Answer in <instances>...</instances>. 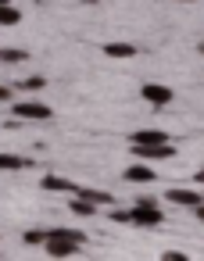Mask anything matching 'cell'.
I'll use <instances>...</instances> for the list:
<instances>
[{
	"label": "cell",
	"mask_w": 204,
	"mask_h": 261,
	"mask_svg": "<svg viewBox=\"0 0 204 261\" xmlns=\"http://www.w3.org/2000/svg\"><path fill=\"white\" fill-rule=\"evenodd\" d=\"M129 218H133V225H140V229H158V225L165 222V211H161V204H158L154 197H136V200L129 204Z\"/></svg>",
	"instance_id": "6da1fadb"
},
{
	"label": "cell",
	"mask_w": 204,
	"mask_h": 261,
	"mask_svg": "<svg viewBox=\"0 0 204 261\" xmlns=\"http://www.w3.org/2000/svg\"><path fill=\"white\" fill-rule=\"evenodd\" d=\"M11 111H15V118H26V122H47V118H54V108L43 104V100H18Z\"/></svg>",
	"instance_id": "7a4b0ae2"
},
{
	"label": "cell",
	"mask_w": 204,
	"mask_h": 261,
	"mask_svg": "<svg viewBox=\"0 0 204 261\" xmlns=\"http://www.w3.org/2000/svg\"><path fill=\"white\" fill-rule=\"evenodd\" d=\"M43 250H47L50 257H72V254H79V250H83V243H79V240H68V236H58V232H50V229H47Z\"/></svg>",
	"instance_id": "3957f363"
},
{
	"label": "cell",
	"mask_w": 204,
	"mask_h": 261,
	"mask_svg": "<svg viewBox=\"0 0 204 261\" xmlns=\"http://www.w3.org/2000/svg\"><path fill=\"white\" fill-rule=\"evenodd\" d=\"M129 150H133V158H140V161H168V158H175V147H172V143H150V147L133 143Z\"/></svg>",
	"instance_id": "277c9868"
},
{
	"label": "cell",
	"mask_w": 204,
	"mask_h": 261,
	"mask_svg": "<svg viewBox=\"0 0 204 261\" xmlns=\"http://www.w3.org/2000/svg\"><path fill=\"white\" fill-rule=\"evenodd\" d=\"M140 97H143L150 108H168L175 93H172L168 86H161V83H143V86H140Z\"/></svg>",
	"instance_id": "5b68a950"
},
{
	"label": "cell",
	"mask_w": 204,
	"mask_h": 261,
	"mask_svg": "<svg viewBox=\"0 0 204 261\" xmlns=\"http://www.w3.org/2000/svg\"><path fill=\"white\" fill-rule=\"evenodd\" d=\"M165 200L168 204H179V207H193V204H200L204 200V190H183V186H168V193H165Z\"/></svg>",
	"instance_id": "8992f818"
},
{
	"label": "cell",
	"mask_w": 204,
	"mask_h": 261,
	"mask_svg": "<svg viewBox=\"0 0 204 261\" xmlns=\"http://www.w3.org/2000/svg\"><path fill=\"white\" fill-rule=\"evenodd\" d=\"M122 179H125V182H136V186H140V182L147 186V182H154V179H158V172H154L147 161H140V158H136V165H129V168L122 172Z\"/></svg>",
	"instance_id": "52a82bcc"
},
{
	"label": "cell",
	"mask_w": 204,
	"mask_h": 261,
	"mask_svg": "<svg viewBox=\"0 0 204 261\" xmlns=\"http://www.w3.org/2000/svg\"><path fill=\"white\" fill-rule=\"evenodd\" d=\"M129 143H140V147H150V143H172V136L165 129H136L129 136Z\"/></svg>",
	"instance_id": "ba28073f"
},
{
	"label": "cell",
	"mask_w": 204,
	"mask_h": 261,
	"mask_svg": "<svg viewBox=\"0 0 204 261\" xmlns=\"http://www.w3.org/2000/svg\"><path fill=\"white\" fill-rule=\"evenodd\" d=\"M40 186H43L47 193H75V182H72V179H65V175H58V172L43 175V179H40Z\"/></svg>",
	"instance_id": "9c48e42d"
},
{
	"label": "cell",
	"mask_w": 204,
	"mask_h": 261,
	"mask_svg": "<svg viewBox=\"0 0 204 261\" xmlns=\"http://www.w3.org/2000/svg\"><path fill=\"white\" fill-rule=\"evenodd\" d=\"M26 168H33V158H18V154L0 150V172H26Z\"/></svg>",
	"instance_id": "30bf717a"
},
{
	"label": "cell",
	"mask_w": 204,
	"mask_h": 261,
	"mask_svg": "<svg viewBox=\"0 0 204 261\" xmlns=\"http://www.w3.org/2000/svg\"><path fill=\"white\" fill-rule=\"evenodd\" d=\"M75 193L79 197H86L90 204H97V207H104V204H115V197L111 193H104V190H93V186H75Z\"/></svg>",
	"instance_id": "8fae6325"
},
{
	"label": "cell",
	"mask_w": 204,
	"mask_h": 261,
	"mask_svg": "<svg viewBox=\"0 0 204 261\" xmlns=\"http://www.w3.org/2000/svg\"><path fill=\"white\" fill-rule=\"evenodd\" d=\"M104 54L115 61H129V58H136V47L133 43H104Z\"/></svg>",
	"instance_id": "7c38bea8"
},
{
	"label": "cell",
	"mask_w": 204,
	"mask_h": 261,
	"mask_svg": "<svg viewBox=\"0 0 204 261\" xmlns=\"http://www.w3.org/2000/svg\"><path fill=\"white\" fill-rule=\"evenodd\" d=\"M68 207H72V215H79V218H93V215L100 211L97 204H90V200L79 197V193H72V204H68Z\"/></svg>",
	"instance_id": "4fadbf2b"
},
{
	"label": "cell",
	"mask_w": 204,
	"mask_h": 261,
	"mask_svg": "<svg viewBox=\"0 0 204 261\" xmlns=\"http://www.w3.org/2000/svg\"><path fill=\"white\" fill-rule=\"evenodd\" d=\"M22 61H29V50H22V47H0V65H22Z\"/></svg>",
	"instance_id": "5bb4252c"
},
{
	"label": "cell",
	"mask_w": 204,
	"mask_h": 261,
	"mask_svg": "<svg viewBox=\"0 0 204 261\" xmlns=\"http://www.w3.org/2000/svg\"><path fill=\"white\" fill-rule=\"evenodd\" d=\"M22 22V11L15 4H0V29H8V25H18Z\"/></svg>",
	"instance_id": "9a60e30c"
},
{
	"label": "cell",
	"mask_w": 204,
	"mask_h": 261,
	"mask_svg": "<svg viewBox=\"0 0 204 261\" xmlns=\"http://www.w3.org/2000/svg\"><path fill=\"white\" fill-rule=\"evenodd\" d=\"M43 240H47V229H26L22 232V243L26 247H43Z\"/></svg>",
	"instance_id": "2e32d148"
},
{
	"label": "cell",
	"mask_w": 204,
	"mask_h": 261,
	"mask_svg": "<svg viewBox=\"0 0 204 261\" xmlns=\"http://www.w3.org/2000/svg\"><path fill=\"white\" fill-rule=\"evenodd\" d=\"M43 86H47L43 75H33V79H22V83H18V90H29V93H33V90H43Z\"/></svg>",
	"instance_id": "e0dca14e"
},
{
	"label": "cell",
	"mask_w": 204,
	"mask_h": 261,
	"mask_svg": "<svg viewBox=\"0 0 204 261\" xmlns=\"http://www.w3.org/2000/svg\"><path fill=\"white\" fill-rule=\"evenodd\" d=\"M111 222H118V225H133L129 207H111Z\"/></svg>",
	"instance_id": "ac0fdd59"
},
{
	"label": "cell",
	"mask_w": 204,
	"mask_h": 261,
	"mask_svg": "<svg viewBox=\"0 0 204 261\" xmlns=\"http://www.w3.org/2000/svg\"><path fill=\"white\" fill-rule=\"evenodd\" d=\"M161 257H165V261H186V254H183V250H165Z\"/></svg>",
	"instance_id": "d6986e66"
},
{
	"label": "cell",
	"mask_w": 204,
	"mask_h": 261,
	"mask_svg": "<svg viewBox=\"0 0 204 261\" xmlns=\"http://www.w3.org/2000/svg\"><path fill=\"white\" fill-rule=\"evenodd\" d=\"M190 211H193V218H197V222H200V225H204V200H200V204H193V207H190Z\"/></svg>",
	"instance_id": "ffe728a7"
},
{
	"label": "cell",
	"mask_w": 204,
	"mask_h": 261,
	"mask_svg": "<svg viewBox=\"0 0 204 261\" xmlns=\"http://www.w3.org/2000/svg\"><path fill=\"white\" fill-rule=\"evenodd\" d=\"M193 182H197V186L204 190V168H197V172H193Z\"/></svg>",
	"instance_id": "44dd1931"
},
{
	"label": "cell",
	"mask_w": 204,
	"mask_h": 261,
	"mask_svg": "<svg viewBox=\"0 0 204 261\" xmlns=\"http://www.w3.org/2000/svg\"><path fill=\"white\" fill-rule=\"evenodd\" d=\"M8 100H11V90H8V86H0V104H8Z\"/></svg>",
	"instance_id": "7402d4cb"
},
{
	"label": "cell",
	"mask_w": 204,
	"mask_h": 261,
	"mask_svg": "<svg viewBox=\"0 0 204 261\" xmlns=\"http://www.w3.org/2000/svg\"><path fill=\"white\" fill-rule=\"evenodd\" d=\"M172 4H197V0H172Z\"/></svg>",
	"instance_id": "603a6c76"
},
{
	"label": "cell",
	"mask_w": 204,
	"mask_h": 261,
	"mask_svg": "<svg viewBox=\"0 0 204 261\" xmlns=\"http://www.w3.org/2000/svg\"><path fill=\"white\" fill-rule=\"evenodd\" d=\"M0 4H11V0H0Z\"/></svg>",
	"instance_id": "cb8c5ba5"
},
{
	"label": "cell",
	"mask_w": 204,
	"mask_h": 261,
	"mask_svg": "<svg viewBox=\"0 0 204 261\" xmlns=\"http://www.w3.org/2000/svg\"><path fill=\"white\" fill-rule=\"evenodd\" d=\"M200 54H204V43H200Z\"/></svg>",
	"instance_id": "d4e9b609"
}]
</instances>
